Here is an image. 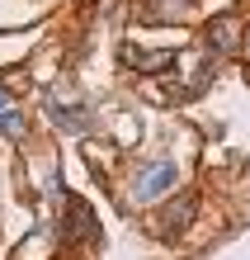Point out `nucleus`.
<instances>
[{"mask_svg":"<svg viewBox=\"0 0 250 260\" xmlns=\"http://www.w3.org/2000/svg\"><path fill=\"white\" fill-rule=\"evenodd\" d=\"M175 166L170 161H156V166H147L142 171V180L132 185V199H156V194H165V189H175Z\"/></svg>","mask_w":250,"mask_h":260,"instance_id":"1","label":"nucleus"},{"mask_svg":"<svg viewBox=\"0 0 250 260\" xmlns=\"http://www.w3.org/2000/svg\"><path fill=\"white\" fill-rule=\"evenodd\" d=\"M212 48L217 52H231V48H236V19H222V24L212 28Z\"/></svg>","mask_w":250,"mask_h":260,"instance_id":"2","label":"nucleus"},{"mask_svg":"<svg viewBox=\"0 0 250 260\" xmlns=\"http://www.w3.org/2000/svg\"><path fill=\"white\" fill-rule=\"evenodd\" d=\"M0 114H10V95H5V90H0Z\"/></svg>","mask_w":250,"mask_h":260,"instance_id":"3","label":"nucleus"}]
</instances>
